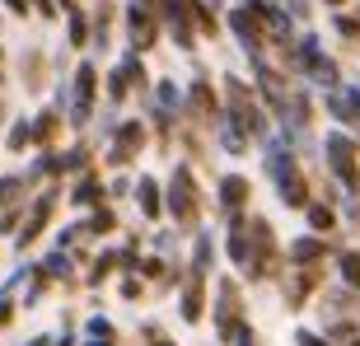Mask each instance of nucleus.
I'll return each instance as SVG.
<instances>
[{
  "label": "nucleus",
  "instance_id": "nucleus-1",
  "mask_svg": "<svg viewBox=\"0 0 360 346\" xmlns=\"http://www.w3.org/2000/svg\"><path fill=\"white\" fill-rule=\"evenodd\" d=\"M174 211L183 215V220H192V215H197V197H192L187 173H178V178H174Z\"/></svg>",
  "mask_w": 360,
  "mask_h": 346
},
{
  "label": "nucleus",
  "instance_id": "nucleus-5",
  "mask_svg": "<svg viewBox=\"0 0 360 346\" xmlns=\"http://www.w3.org/2000/svg\"><path fill=\"white\" fill-rule=\"evenodd\" d=\"M19 178H5V183H0V206H5V201H14V192H19Z\"/></svg>",
  "mask_w": 360,
  "mask_h": 346
},
{
  "label": "nucleus",
  "instance_id": "nucleus-3",
  "mask_svg": "<svg viewBox=\"0 0 360 346\" xmlns=\"http://www.w3.org/2000/svg\"><path fill=\"white\" fill-rule=\"evenodd\" d=\"M309 220H314V229H333V211L328 206H309Z\"/></svg>",
  "mask_w": 360,
  "mask_h": 346
},
{
  "label": "nucleus",
  "instance_id": "nucleus-2",
  "mask_svg": "<svg viewBox=\"0 0 360 346\" xmlns=\"http://www.w3.org/2000/svg\"><path fill=\"white\" fill-rule=\"evenodd\" d=\"M243 192H248V183H243V178H225V201H229V206H239Z\"/></svg>",
  "mask_w": 360,
  "mask_h": 346
},
{
  "label": "nucleus",
  "instance_id": "nucleus-6",
  "mask_svg": "<svg viewBox=\"0 0 360 346\" xmlns=\"http://www.w3.org/2000/svg\"><path fill=\"white\" fill-rule=\"evenodd\" d=\"M5 5H10L14 14H28V0H5Z\"/></svg>",
  "mask_w": 360,
  "mask_h": 346
},
{
  "label": "nucleus",
  "instance_id": "nucleus-7",
  "mask_svg": "<svg viewBox=\"0 0 360 346\" xmlns=\"http://www.w3.org/2000/svg\"><path fill=\"white\" fill-rule=\"evenodd\" d=\"M328 5H342V0H328Z\"/></svg>",
  "mask_w": 360,
  "mask_h": 346
},
{
  "label": "nucleus",
  "instance_id": "nucleus-4",
  "mask_svg": "<svg viewBox=\"0 0 360 346\" xmlns=\"http://www.w3.org/2000/svg\"><path fill=\"white\" fill-rule=\"evenodd\" d=\"M342 271H347V281H356V286H360V253H347V257H342Z\"/></svg>",
  "mask_w": 360,
  "mask_h": 346
}]
</instances>
